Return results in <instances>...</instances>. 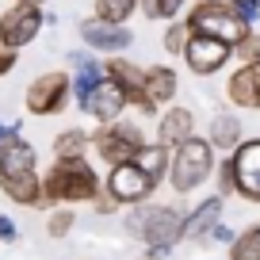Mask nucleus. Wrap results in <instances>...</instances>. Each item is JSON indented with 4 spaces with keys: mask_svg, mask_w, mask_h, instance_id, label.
Listing matches in <instances>:
<instances>
[{
    "mask_svg": "<svg viewBox=\"0 0 260 260\" xmlns=\"http://www.w3.org/2000/svg\"><path fill=\"white\" fill-rule=\"evenodd\" d=\"M19 61V50H8V46H0V77H8L12 69H16Z\"/></svg>",
    "mask_w": 260,
    "mask_h": 260,
    "instance_id": "30",
    "label": "nucleus"
},
{
    "mask_svg": "<svg viewBox=\"0 0 260 260\" xmlns=\"http://www.w3.org/2000/svg\"><path fill=\"white\" fill-rule=\"evenodd\" d=\"M234 165V187L241 199L260 203V138H245L241 146L230 153Z\"/></svg>",
    "mask_w": 260,
    "mask_h": 260,
    "instance_id": "11",
    "label": "nucleus"
},
{
    "mask_svg": "<svg viewBox=\"0 0 260 260\" xmlns=\"http://www.w3.org/2000/svg\"><path fill=\"white\" fill-rule=\"evenodd\" d=\"M214 153H218V149L211 146V138H199V134H191L187 142L172 146L169 187H172L176 195H191V191H199V187H203L207 180L214 176V169H218Z\"/></svg>",
    "mask_w": 260,
    "mask_h": 260,
    "instance_id": "3",
    "label": "nucleus"
},
{
    "mask_svg": "<svg viewBox=\"0 0 260 260\" xmlns=\"http://www.w3.org/2000/svg\"><path fill=\"white\" fill-rule=\"evenodd\" d=\"M184 19L191 27V35H211V39H222L230 46L249 35V23L234 12V4H218V0H195V8Z\"/></svg>",
    "mask_w": 260,
    "mask_h": 260,
    "instance_id": "6",
    "label": "nucleus"
},
{
    "mask_svg": "<svg viewBox=\"0 0 260 260\" xmlns=\"http://www.w3.org/2000/svg\"><path fill=\"white\" fill-rule=\"evenodd\" d=\"M214 180H218V195H234L237 187H234V165H230V157L214 169Z\"/></svg>",
    "mask_w": 260,
    "mask_h": 260,
    "instance_id": "27",
    "label": "nucleus"
},
{
    "mask_svg": "<svg viewBox=\"0 0 260 260\" xmlns=\"http://www.w3.org/2000/svg\"><path fill=\"white\" fill-rule=\"evenodd\" d=\"M226 100L237 111H260V61H245L226 77Z\"/></svg>",
    "mask_w": 260,
    "mask_h": 260,
    "instance_id": "14",
    "label": "nucleus"
},
{
    "mask_svg": "<svg viewBox=\"0 0 260 260\" xmlns=\"http://www.w3.org/2000/svg\"><path fill=\"white\" fill-rule=\"evenodd\" d=\"M73 226H77V214L69 211V207H57V211L46 218V234H50V237H65Z\"/></svg>",
    "mask_w": 260,
    "mask_h": 260,
    "instance_id": "26",
    "label": "nucleus"
},
{
    "mask_svg": "<svg viewBox=\"0 0 260 260\" xmlns=\"http://www.w3.org/2000/svg\"><path fill=\"white\" fill-rule=\"evenodd\" d=\"M187 0H157V19H180V12H184Z\"/></svg>",
    "mask_w": 260,
    "mask_h": 260,
    "instance_id": "29",
    "label": "nucleus"
},
{
    "mask_svg": "<svg viewBox=\"0 0 260 260\" xmlns=\"http://www.w3.org/2000/svg\"><path fill=\"white\" fill-rule=\"evenodd\" d=\"M134 161L142 165V169L149 172V176L161 184V180H169V161H172V149L161 146V142H146V146L134 153Z\"/></svg>",
    "mask_w": 260,
    "mask_h": 260,
    "instance_id": "21",
    "label": "nucleus"
},
{
    "mask_svg": "<svg viewBox=\"0 0 260 260\" xmlns=\"http://www.w3.org/2000/svg\"><path fill=\"white\" fill-rule=\"evenodd\" d=\"M88 149H92V134L81 130V126H69V130H61V134L54 138V157H57V161L88 157Z\"/></svg>",
    "mask_w": 260,
    "mask_h": 260,
    "instance_id": "20",
    "label": "nucleus"
},
{
    "mask_svg": "<svg viewBox=\"0 0 260 260\" xmlns=\"http://www.w3.org/2000/svg\"><path fill=\"white\" fill-rule=\"evenodd\" d=\"M42 23H46L42 4H19V0H12V8L0 12V46H8V50L31 46L39 39Z\"/></svg>",
    "mask_w": 260,
    "mask_h": 260,
    "instance_id": "8",
    "label": "nucleus"
},
{
    "mask_svg": "<svg viewBox=\"0 0 260 260\" xmlns=\"http://www.w3.org/2000/svg\"><path fill=\"white\" fill-rule=\"evenodd\" d=\"M19 4H46V0H19Z\"/></svg>",
    "mask_w": 260,
    "mask_h": 260,
    "instance_id": "36",
    "label": "nucleus"
},
{
    "mask_svg": "<svg viewBox=\"0 0 260 260\" xmlns=\"http://www.w3.org/2000/svg\"><path fill=\"white\" fill-rule=\"evenodd\" d=\"M130 107V92L122 88L115 77H107L104 73V81L92 88V96L84 100V107L81 111L84 115H92L96 122H115V119H122V111Z\"/></svg>",
    "mask_w": 260,
    "mask_h": 260,
    "instance_id": "13",
    "label": "nucleus"
},
{
    "mask_svg": "<svg viewBox=\"0 0 260 260\" xmlns=\"http://www.w3.org/2000/svg\"><path fill=\"white\" fill-rule=\"evenodd\" d=\"M19 134H23V122H0V142L19 138Z\"/></svg>",
    "mask_w": 260,
    "mask_h": 260,
    "instance_id": "34",
    "label": "nucleus"
},
{
    "mask_svg": "<svg viewBox=\"0 0 260 260\" xmlns=\"http://www.w3.org/2000/svg\"><path fill=\"white\" fill-rule=\"evenodd\" d=\"M134 8H138V0H92L96 19H107V23H126Z\"/></svg>",
    "mask_w": 260,
    "mask_h": 260,
    "instance_id": "22",
    "label": "nucleus"
},
{
    "mask_svg": "<svg viewBox=\"0 0 260 260\" xmlns=\"http://www.w3.org/2000/svg\"><path fill=\"white\" fill-rule=\"evenodd\" d=\"M211 237H214V241H218V245H234V237H237V234H234V230H230V226H222V222H218V226L211 230Z\"/></svg>",
    "mask_w": 260,
    "mask_h": 260,
    "instance_id": "33",
    "label": "nucleus"
},
{
    "mask_svg": "<svg viewBox=\"0 0 260 260\" xmlns=\"http://www.w3.org/2000/svg\"><path fill=\"white\" fill-rule=\"evenodd\" d=\"M104 191L100 172L92 169L88 157H73V161H57L42 172V199L50 203H92Z\"/></svg>",
    "mask_w": 260,
    "mask_h": 260,
    "instance_id": "2",
    "label": "nucleus"
},
{
    "mask_svg": "<svg viewBox=\"0 0 260 260\" xmlns=\"http://www.w3.org/2000/svg\"><path fill=\"white\" fill-rule=\"evenodd\" d=\"M218 4H230V0H218Z\"/></svg>",
    "mask_w": 260,
    "mask_h": 260,
    "instance_id": "37",
    "label": "nucleus"
},
{
    "mask_svg": "<svg viewBox=\"0 0 260 260\" xmlns=\"http://www.w3.org/2000/svg\"><path fill=\"white\" fill-rule=\"evenodd\" d=\"M81 39L84 46L92 50V54H122V50H130V42H134V31H130L126 23H107V19H81Z\"/></svg>",
    "mask_w": 260,
    "mask_h": 260,
    "instance_id": "12",
    "label": "nucleus"
},
{
    "mask_svg": "<svg viewBox=\"0 0 260 260\" xmlns=\"http://www.w3.org/2000/svg\"><path fill=\"white\" fill-rule=\"evenodd\" d=\"M218 218H222V195H211V199H203L191 214H184V234H180V241H203V237L218 226Z\"/></svg>",
    "mask_w": 260,
    "mask_h": 260,
    "instance_id": "17",
    "label": "nucleus"
},
{
    "mask_svg": "<svg viewBox=\"0 0 260 260\" xmlns=\"http://www.w3.org/2000/svg\"><path fill=\"white\" fill-rule=\"evenodd\" d=\"M230 260H260V222L234 237V245H230Z\"/></svg>",
    "mask_w": 260,
    "mask_h": 260,
    "instance_id": "23",
    "label": "nucleus"
},
{
    "mask_svg": "<svg viewBox=\"0 0 260 260\" xmlns=\"http://www.w3.org/2000/svg\"><path fill=\"white\" fill-rule=\"evenodd\" d=\"M230 57H234V46L222 39H211V35H191L184 46V61L187 69H191L195 77H214L222 73L230 65Z\"/></svg>",
    "mask_w": 260,
    "mask_h": 260,
    "instance_id": "10",
    "label": "nucleus"
},
{
    "mask_svg": "<svg viewBox=\"0 0 260 260\" xmlns=\"http://www.w3.org/2000/svg\"><path fill=\"white\" fill-rule=\"evenodd\" d=\"M176 88H180L176 69H169V65H146V92L153 96L157 107L172 104V100H176Z\"/></svg>",
    "mask_w": 260,
    "mask_h": 260,
    "instance_id": "19",
    "label": "nucleus"
},
{
    "mask_svg": "<svg viewBox=\"0 0 260 260\" xmlns=\"http://www.w3.org/2000/svg\"><path fill=\"white\" fill-rule=\"evenodd\" d=\"M146 260H149V256H146Z\"/></svg>",
    "mask_w": 260,
    "mask_h": 260,
    "instance_id": "38",
    "label": "nucleus"
},
{
    "mask_svg": "<svg viewBox=\"0 0 260 260\" xmlns=\"http://www.w3.org/2000/svg\"><path fill=\"white\" fill-rule=\"evenodd\" d=\"M69 65H73V104L84 107V100L92 96V88L104 81V61H100L92 50H73V54H69Z\"/></svg>",
    "mask_w": 260,
    "mask_h": 260,
    "instance_id": "15",
    "label": "nucleus"
},
{
    "mask_svg": "<svg viewBox=\"0 0 260 260\" xmlns=\"http://www.w3.org/2000/svg\"><path fill=\"white\" fill-rule=\"evenodd\" d=\"M126 234L146 241V249H172L184 234V214L165 203H134L126 214Z\"/></svg>",
    "mask_w": 260,
    "mask_h": 260,
    "instance_id": "4",
    "label": "nucleus"
},
{
    "mask_svg": "<svg viewBox=\"0 0 260 260\" xmlns=\"http://www.w3.org/2000/svg\"><path fill=\"white\" fill-rule=\"evenodd\" d=\"M16 237H19V230H16V222H12L8 218V214H0V241H16Z\"/></svg>",
    "mask_w": 260,
    "mask_h": 260,
    "instance_id": "32",
    "label": "nucleus"
},
{
    "mask_svg": "<svg viewBox=\"0 0 260 260\" xmlns=\"http://www.w3.org/2000/svg\"><path fill=\"white\" fill-rule=\"evenodd\" d=\"M195 134V111L191 107H169V111H161V119H157V142L161 146H180V142H187Z\"/></svg>",
    "mask_w": 260,
    "mask_h": 260,
    "instance_id": "16",
    "label": "nucleus"
},
{
    "mask_svg": "<svg viewBox=\"0 0 260 260\" xmlns=\"http://www.w3.org/2000/svg\"><path fill=\"white\" fill-rule=\"evenodd\" d=\"M69 100H73V73H65V69H46V73H39L23 92V107L35 119L61 115Z\"/></svg>",
    "mask_w": 260,
    "mask_h": 260,
    "instance_id": "5",
    "label": "nucleus"
},
{
    "mask_svg": "<svg viewBox=\"0 0 260 260\" xmlns=\"http://www.w3.org/2000/svg\"><path fill=\"white\" fill-rule=\"evenodd\" d=\"M234 57H237V65H245V61H260V35L249 27V35L245 39H237L234 42Z\"/></svg>",
    "mask_w": 260,
    "mask_h": 260,
    "instance_id": "25",
    "label": "nucleus"
},
{
    "mask_svg": "<svg viewBox=\"0 0 260 260\" xmlns=\"http://www.w3.org/2000/svg\"><path fill=\"white\" fill-rule=\"evenodd\" d=\"M92 203H96V211H100V214H115V211H119V203H115V195H107V191H100L96 199H92Z\"/></svg>",
    "mask_w": 260,
    "mask_h": 260,
    "instance_id": "31",
    "label": "nucleus"
},
{
    "mask_svg": "<svg viewBox=\"0 0 260 260\" xmlns=\"http://www.w3.org/2000/svg\"><path fill=\"white\" fill-rule=\"evenodd\" d=\"M146 146L142 130L126 119H115V122H100V130H92V153L111 169V165L122 161H134V153Z\"/></svg>",
    "mask_w": 260,
    "mask_h": 260,
    "instance_id": "7",
    "label": "nucleus"
},
{
    "mask_svg": "<svg viewBox=\"0 0 260 260\" xmlns=\"http://www.w3.org/2000/svg\"><path fill=\"white\" fill-rule=\"evenodd\" d=\"M207 138H211L214 149H222V153H234V149L245 142L241 115H237V111H214V115H211V130H207Z\"/></svg>",
    "mask_w": 260,
    "mask_h": 260,
    "instance_id": "18",
    "label": "nucleus"
},
{
    "mask_svg": "<svg viewBox=\"0 0 260 260\" xmlns=\"http://www.w3.org/2000/svg\"><path fill=\"white\" fill-rule=\"evenodd\" d=\"M138 8L146 12V19H157V0H138Z\"/></svg>",
    "mask_w": 260,
    "mask_h": 260,
    "instance_id": "35",
    "label": "nucleus"
},
{
    "mask_svg": "<svg viewBox=\"0 0 260 260\" xmlns=\"http://www.w3.org/2000/svg\"><path fill=\"white\" fill-rule=\"evenodd\" d=\"M230 4H234V12H237L249 27L260 19V0H230Z\"/></svg>",
    "mask_w": 260,
    "mask_h": 260,
    "instance_id": "28",
    "label": "nucleus"
},
{
    "mask_svg": "<svg viewBox=\"0 0 260 260\" xmlns=\"http://www.w3.org/2000/svg\"><path fill=\"white\" fill-rule=\"evenodd\" d=\"M0 191L19 207H46L39 153H35L31 142H23V134L0 142Z\"/></svg>",
    "mask_w": 260,
    "mask_h": 260,
    "instance_id": "1",
    "label": "nucleus"
},
{
    "mask_svg": "<svg viewBox=\"0 0 260 260\" xmlns=\"http://www.w3.org/2000/svg\"><path fill=\"white\" fill-rule=\"evenodd\" d=\"M187 39H191V27H187V19H172L169 27H165V39H161V46H165V54L169 57H184V46H187Z\"/></svg>",
    "mask_w": 260,
    "mask_h": 260,
    "instance_id": "24",
    "label": "nucleus"
},
{
    "mask_svg": "<svg viewBox=\"0 0 260 260\" xmlns=\"http://www.w3.org/2000/svg\"><path fill=\"white\" fill-rule=\"evenodd\" d=\"M104 191L115 195V203H146L149 195L157 191V180L142 169L138 161H122V165H111L107 169V180H104Z\"/></svg>",
    "mask_w": 260,
    "mask_h": 260,
    "instance_id": "9",
    "label": "nucleus"
}]
</instances>
